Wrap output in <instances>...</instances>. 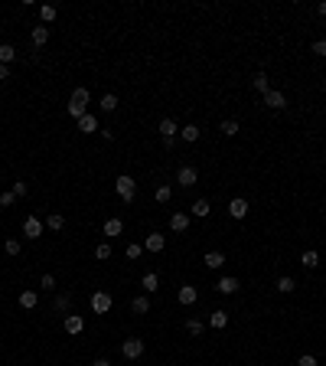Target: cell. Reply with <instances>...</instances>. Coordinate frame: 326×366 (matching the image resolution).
<instances>
[{"mask_svg":"<svg viewBox=\"0 0 326 366\" xmlns=\"http://www.w3.org/2000/svg\"><path fill=\"white\" fill-rule=\"evenodd\" d=\"M7 79H10V69H7L4 62H0V82H7Z\"/></svg>","mask_w":326,"mask_h":366,"instance_id":"f6af8a7d","label":"cell"},{"mask_svg":"<svg viewBox=\"0 0 326 366\" xmlns=\"http://www.w3.org/2000/svg\"><path fill=\"white\" fill-rule=\"evenodd\" d=\"M203 265H206V268H212V272H216V268H222V265H225V255H222V252H206Z\"/></svg>","mask_w":326,"mask_h":366,"instance_id":"d6986e66","label":"cell"},{"mask_svg":"<svg viewBox=\"0 0 326 366\" xmlns=\"http://www.w3.org/2000/svg\"><path fill=\"white\" fill-rule=\"evenodd\" d=\"M36 304H39V294L36 291H20V307H23V310H33Z\"/></svg>","mask_w":326,"mask_h":366,"instance_id":"ffe728a7","label":"cell"},{"mask_svg":"<svg viewBox=\"0 0 326 366\" xmlns=\"http://www.w3.org/2000/svg\"><path fill=\"white\" fill-rule=\"evenodd\" d=\"M82 330H85V317L82 314H66V334H82Z\"/></svg>","mask_w":326,"mask_h":366,"instance_id":"ba28073f","label":"cell"},{"mask_svg":"<svg viewBox=\"0 0 326 366\" xmlns=\"http://www.w3.org/2000/svg\"><path fill=\"white\" fill-rule=\"evenodd\" d=\"M228 216H232V219H245L248 216V199L235 196L232 203H228Z\"/></svg>","mask_w":326,"mask_h":366,"instance_id":"52a82bcc","label":"cell"},{"mask_svg":"<svg viewBox=\"0 0 326 366\" xmlns=\"http://www.w3.org/2000/svg\"><path fill=\"white\" fill-rule=\"evenodd\" d=\"M297 366H320V363H316V356H313V353H303L300 360H297Z\"/></svg>","mask_w":326,"mask_h":366,"instance_id":"60d3db41","label":"cell"},{"mask_svg":"<svg viewBox=\"0 0 326 366\" xmlns=\"http://www.w3.org/2000/svg\"><path fill=\"white\" fill-rule=\"evenodd\" d=\"M121 232H124V223H121L117 216H111L108 223H105V236H108V239H114V236H121Z\"/></svg>","mask_w":326,"mask_h":366,"instance_id":"7402d4cb","label":"cell"},{"mask_svg":"<svg viewBox=\"0 0 326 366\" xmlns=\"http://www.w3.org/2000/svg\"><path fill=\"white\" fill-rule=\"evenodd\" d=\"M313 53H316V56H326V39H316V43H313Z\"/></svg>","mask_w":326,"mask_h":366,"instance_id":"ee69618b","label":"cell"},{"mask_svg":"<svg viewBox=\"0 0 326 366\" xmlns=\"http://www.w3.org/2000/svg\"><path fill=\"white\" fill-rule=\"evenodd\" d=\"M46 226H49V229H55V232H59L62 226H66V216H62V213H49V216H46Z\"/></svg>","mask_w":326,"mask_h":366,"instance_id":"1f68e13d","label":"cell"},{"mask_svg":"<svg viewBox=\"0 0 326 366\" xmlns=\"http://www.w3.org/2000/svg\"><path fill=\"white\" fill-rule=\"evenodd\" d=\"M176 183L186 186V190H189V186H196L199 183V170L196 167H179L176 170Z\"/></svg>","mask_w":326,"mask_h":366,"instance_id":"277c9868","label":"cell"},{"mask_svg":"<svg viewBox=\"0 0 326 366\" xmlns=\"http://www.w3.org/2000/svg\"><path fill=\"white\" fill-rule=\"evenodd\" d=\"M186 330H189L192 337H199V334L206 330V324H203V321H196V317H189V321H186Z\"/></svg>","mask_w":326,"mask_h":366,"instance_id":"e575fe53","label":"cell"},{"mask_svg":"<svg viewBox=\"0 0 326 366\" xmlns=\"http://www.w3.org/2000/svg\"><path fill=\"white\" fill-rule=\"evenodd\" d=\"M95 258H98V262H108L111 258V242H101L98 248H95Z\"/></svg>","mask_w":326,"mask_h":366,"instance_id":"8d00e7d4","label":"cell"},{"mask_svg":"<svg viewBox=\"0 0 326 366\" xmlns=\"http://www.w3.org/2000/svg\"><path fill=\"white\" fill-rule=\"evenodd\" d=\"M69 307H72V294H55V301H52L55 314H69Z\"/></svg>","mask_w":326,"mask_h":366,"instance_id":"e0dca14e","label":"cell"},{"mask_svg":"<svg viewBox=\"0 0 326 366\" xmlns=\"http://www.w3.org/2000/svg\"><path fill=\"white\" fill-rule=\"evenodd\" d=\"M154 199H157V203H170V199H173V190H170V186H157V190H154Z\"/></svg>","mask_w":326,"mask_h":366,"instance_id":"d6a6232c","label":"cell"},{"mask_svg":"<svg viewBox=\"0 0 326 366\" xmlns=\"http://www.w3.org/2000/svg\"><path fill=\"white\" fill-rule=\"evenodd\" d=\"M131 310H134V314H147L150 310V298L147 294H137V298L131 301Z\"/></svg>","mask_w":326,"mask_h":366,"instance_id":"d4e9b609","label":"cell"},{"mask_svg":"<svg viewBox=\"0 0 326 366\" xmlns=\"http://www.w3.org/2000/svg\"><path fill=\"white\" fill-rule=\"evenodd\" d=\"M92 366H111V360H105V356H98V360H95Z\"/></svg>","mask_w":326,"mask_h":366,"instance_id":"bcb514c9","label":"cell"},{"mask_svg":"<svg viewBox=\"0 0 326 366\" xmlns=\"http://www.w3.org/2000/svg\"><path fill=\"white\" fill-rule=\"evenodd\" d=\"M121 353H124V360H141V356H144V340L127 337V340L121 343Z\"/></svg>","mask_w":326,"mask_h":366,"instance_id":"7a4b0ae2","label":"cell"},{"mask_svg":"<svg viewBox=\"0 0 326 366\" xmlns=\"http://www.w3.org/2000/svg\"><path fill=\"white\" fill-rule=\"evenodd\" d=\"M251 85L258 88L261 95H268V92H271V85H268V72H258V75H254V79H251Z\"/></svg>","mask_w":326,"mask_h":366,"instance_id":"83f0119b","label":"cell"},{"mask_svg":"<svg viewBox=\"0 0 326 366\" xmlns=\"http://www.w3.org/2000/svg\"><path fill=\"white\" fill-rule=\"evenodd\" d=\"M163 245H166L163 232H150V236L144 239V248H147V252H163Z\"/></svg>","mask_w":326,"mask_h":366,"instance_id":"8fae6325","label":"cell"},{"mask_svg":"<svg viewBox=\"0 0 326 366\" xmlns=\"http://www.w3.org/2000/svg\"><path fill=\"white\" fill-rule=\"evenodd\" d=\"M199 134H203V131L196 128V124H186V128H179V137H183L186 144H192V141H199Z\"/></svg>","mask_w":326,"mask_h":366,"instance_id":"4316f807","label":"cell"},{"mask_svg":"<svg viewBox=\"0 0 326 366\" xmlns=\"http://www.w3.org/2000/svg\"><path fill=\"white\" fill-rule=\"evenodd\" d=\"M13 203H17V193H13V190L0 193V206H4V210H7V206H13Z\"/></svg>","mask_w":326,"mask_h":366,"instance_id":"74e56055","label":"cell"},{"mask_svg":"<svg viewBox=\"0 0 326 366\" xmlns=\"http://www.w3.org/2000/svg\"><path fill=\"white\" fill-rule=\"evenodd\" d=\"M98 105H101V112H114V108H117V95H114V92L101 95V101H98Z\"/></svg>","mask_w":326,"mask_h":366,"instance_id":"f546056e","label":"cell"},{"mask_svg":"<svg viewBox=\"0 0 326 366\" xmlns=\"http://www.w3.org/2000/svg\"><path fill=\"white\" fill-rule=\"evenodd\" d=\"M294 278H287V275H281V278H277V291L281 294H294Z\"/></svg>","mask_w":326,"mask_h":366,"instance_id":"f1b7e54d","label":"cell"},{"mask_svg":"<svg viewBox=\"0 0 326 366\" xmlns=\"http://www.w3.org/2000/svg\"><path fill=\"white\" fill-rule=\"evenodd\" d=\"M124 255H127L131 262H137V258H141V255H144V245H141V242H131L127 248H124Z\"/></svg>","mask_w":326,"mask_h":366,"instance_id":"836d02e7","label":"cell"},{"mask_svg":"<svg viewBox=\"0 0 326 366\" xmlns=\"http://www.w3.org/2000/svg\"><path fill=\"white\" fill-rule=\"evenodd\" d=\"M160 134H163V141H176V134H179L176 121H173V118H163L160 121Z\"/></svg>","mask_w":326,"mask_h":366,"instance_id":"4fadbf2b","label":"cell"},{"mask_svg":"<svg viewBox=\"0 0 326 366\" xmlns=\"http://www.w3.org/2000/svg\"><path fill=\"white\" fill-rule=\"evenodd\" d=\"M88 101H92V92L79 85V88L72 92V105H79V108H88Z\"/></svg>","mask_w":326,"mask_h":366,"instance_id":"ac0fdd59","label":"cell"},{"mask_svg":"<svg viewBox=\"0 0 326 366\" xmlns=\"http://www.w3.org/2000/svg\"><path fill=\"white\" fill-rule=\"evenodd\" d=\"M55 285H59L55 275H43V278H39V288H46V291H55Z\"/></svg>","mask_w":326,"mask_h":366,"instance_id":"f35d334b","label":"cell"},{"mask_svg":"<svg viewBox=\"0 0 326 366\" xmlns=\"http://www.w3.org/2000/svg\"><path fill=\"white\" fill-rule=\"evenodd\" d=\"M79 131H85V134H92V131H98V118L85 112V115L79 118Z\"/></svg>","mask_w":326,"mask_h":366,"instance_id":"44dd1931","label":"cell"},{"mask_svg":"<svg viewBox=\"0 0 326 366\" xmlns=\"http://www.w3.org/2000/svg\"><path fill=\"white\" fill-rule=\"evenodd\" d=\"M316 13H320V17H326V0H320V7H316Z\"/></svg>","mask_w":326,"mask_h":366,"instance_id":"7dc6e473","label":"cell"},{"mask_svg":"<svg viewBox=\"0 0 326 366\" xmlns=\"http://www.w3.org/2000/svg\"><path fill=\"white\" fill-rule=\"evenodd\" d=\"M30 43H33V46H46V43H49V26H33Z\"/></svg>","mask_w":326,"mask_h":366,"instance_id":"7c38bea8","label":"cell"},{"mask_svg":"<svg viewBox=\"0 0 326 366\" xmlns=\"http://www.w3.org/2000/svg\"><path fill=\"white\" fill-rule=\"evenodd\" d=\"M92 310L95 314H108L111 310V294L108 291H95L92 294Z\"/></svg>","mask_w":326,"mask_h":366,"instance_id":"5b68a950","label":"cell"},{"mask_svg":"<svg viewBox=\"0 0 326 366\" xmlns=\"http://www.w3.org/2000/svg\"><path fill=\"white\" fill-rule=\"evenodd\" d=\"M13 193H17V196H26V193H30V186H26L23 180H13Z\"/></svg>","mask_w":326,"mask_h":366,"instance_id":"b9f144b4","label":"cell"},{"mask_svg":"<svg viewBox=\"0 0 326 366\" xmlns=\"http://www.w3.org/2000/svg\"><path fill=\"white\" fill-rule=\"evenodd\" d=\"M212 213V206H209V199H196V203L189 206V216H196V219H206Z\"/></svg>","mask_w":326,"mask_h":366,"instance_id":"5bb4252c","label":"cell"},{"mask_svg":"<svg viewBox=\"0 0 326 366\" xmlns=\"http://www.w3.org/2000/svg\"><path fill=\"white\" fill-rule=\"evenodd\" d=\"M209 327L212 330H225L228 327V314H225V310H212V314H209Z\"/></svg>","mask_w":326,"mask_h":366,"instance_id":"2e32d148","label":"cell"},{"mask_svg":"<svg viewBox=\"0 0 326 366\" xmlns=\"http://www.w3.org/2000/svg\"><path fill=\"white\" fill-rule=\"evenodd\" d=\"M238 288H241V285H238V278H232V275H225V278H219V281H216V291H219V294H235Z\"/></svg>","mask_w":326,"mask_h":366,"instance_id":"30bf717a","label":"cell"},{"mask_svg":"<svg viewBox=\"0 0 326 366\" xmlns=\"http://www.w3.org/2000/svg\"><path fill=\"white\" fill-rule=\"evenodd\" d=\"M170 229L173 232H186L189 229V216H186V213H173L170 216Z\"/></svg>","mask_w":326,"mask_h":366,"instance_id":"9a60e30c","label":"cell"},{"mask_svg":"<svg viewBox=\"0 0 326 366\" xmlns=\"http://www.w3.org/2000/svg\"><path fill=\"white\" fill-rule=\"evenodd\" d=\"M13 59H17V49H13L10 43H4V46H0V62H4V66H10Z\"/></svg>","mask_w":326,"mask_h":366,"instance_id":"4dcf8cb0","label":"cell"},{"mask_svg":"<svg viewBox=\"0 0 326 366\" xmlns=\"http://www.w3.org/2000/svg\"><path fill=\"white\" fill-rule=\"evenodd\" d=\"M265 105H268V108H274V112H281V108L287 105V95L277 92V88H271V92L265 95Z\"/></svg>","mask_w":326,"mask_h":366,"instance_id":"9c48e42d","label":"cell"},{"mask_svg":"<svg viewBox=\"0 0 326 366\" xmlns=\"http://www.w3.org/2000/svg\"><path fill=\"white\" fill-rule=\"evenodd\" d=\"M176 301H179V304H186V307H189V304H196V301H199V291H196L192 285H183V288L176 291Z\"/></svg>","mask_w":326,"mask_h":366,"instance_id":"8992f818","label":"cell"},{"mask_svg":"<svg viewBox=\"0 0 326 366\" xmlns=\"http://www.w3.org/2000/svg\"><path fill=\"white\" fill-rule=\"evenodd\" d=\"M114 190H117V196H121L124 203H131V199H134V193H137V180H134V177H127V174H121L114 180Z\"/></svg>","mask_w":326,"mask_h":366,"instance_id":"6da1fadb","label":"cell"},{"mask_svg":"<svg viewBox=\"0 0 326 366\" xmlns=\"http://www.w3.org/2000/svg\"><path fill=\"white\" fill-rule=\"evenodd\" d=\"M219 131H222V134H225V137H235V134H238V131H241V124L235 121V118H225V121L219 124Z\"/></svg>","mask_w":326,"mask_h":366,"instance_id":"484cf974","label":"cell"},{"mask_svg":"<svg viewBox=\"0 0 326 366\" xmlns=\"http://www.w3.org/2000/svg\"><path fill=\"white\" fill-rule=\"evenodd\" d=\"M300 265L303 268H316L320 265V252H316V248H307V252L300 255Z\"/></svg>","mask_w":326,"mask_h":366,"instance_id":"603a6c76","label":"cell"},{"mask_svg":"<svg viewBox=\"0 0 326 366\" xmlns=\"http://www.w3.org/2000/svg\"><path fill=\"white\" fill-rule=\"evenodd\" d=\"M7 255H10V258H13V255H20V248H23V245H20V239H7Z\"/></svg>","mask_w":326,"mask_h":366,"instance_id":"ab89813d","label":"cell"},{"mask_svg":"<svg viewBox=\"0 0 326 366\" xmlns=\"http://www.w3.org/2000/svg\"><path fill=\"white\" fill-rule=\"evenodd\" d=\"M43 219H39V216H26L23 219V236L26 239H39V236H43Z\"/></svg>","mask_w":326,"mask_h":366,"instance_id":"3957f363","label":"cell"},{"mask_svg":"<svg viewBox=\"0 0 326 366\" xmlns=\"http://www.w3.org/2000/svg\"><path fill=\"white\" fill-rule=\"evenodd\" d=\"M39 17H43V23H52V20H55V7L52 4H43V7H39Z\"/></svg>","mask_w":326,"mask_h":366,"instance_id":"d590c367","label":"cell"},{"mask_svg":"<svg viewBox=\"0 0 326 366\" xmlns=\"http://www.w3.org/2000/svg\"><path fill=\"white\" fill-rule=\"evenodd\" d=\"M141 288H144V291H147V294H154L157 288H160V278H157L154 272H147V275H144V278H141Z\"/></svg>","mask_w":326,"mask_h":366,"instance_id":"cb8c5ba5","label":"cell"},{"mask_svg":"<svg viewBox=\"0 0 326 366\" xmlns=\"http://www.w3.org/2000/svg\"><path fill=\"white\" fill-rule=\"evenodd\" d=\"M69 115H72V118H75V121H79V118H82V115H85V108H79V105H72V101H69Z\"/></svg>","mask_w":326,"mask_h":366,"instance_id":"7bdbcfd3","label":"cell"}]
</instances>
